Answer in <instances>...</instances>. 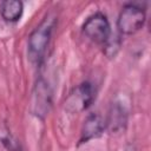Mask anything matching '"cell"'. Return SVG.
Instances as JSON below:
<instances>
[{
    "label": "cell",
    "mask_w": 151,
    "mask_h": 151,
    "mask_svg": "<svg viewBox=\"0 0 151 151\" xmlns=\"http://www.w3.org/2000/svg\"><path fill=\"white\" fill-rule=\"evenodd\" d=\"M144 22L145 11L136 4H127L120 11L117 26L122 34H133L143 27Z\"/></svg>",
    "instance_id": "obj_2"
},
{
    "label": "cell",
    "mask_w": 151,
    "mask_h": 151,
    "mask_svg": "<svg viewBox=\"0 0 151 151\" xmlns=\"http://www.w3.org/2000/svg\"><path fill=\"white\" fill-rule=\"evenodd\" d=\"M127 120V113L125 111V109L119 104V103H114L111 106L110 113H109V118L105 122L106 126L111 130V131H117V130H122Z\"/></svg>",
    "instance_id": "obj_7"
},
{
    "label": "cell",
    "mask_w": 151,
    "mask_h": 151,
    "mask_svg": "<svg viewBox=\"0 0 151 151\" xmlns=\"http://www.w3.org/2000/svg\"><path fill=\"white\" fill-rule=\"evenodd\" d=\"M96 98V90L88 81L77 86L66 99V107L72 112H78L87 109Z\"/></svg>",
    "instance_id": "obj_4"
},
{
    "label": "cell",
    "mask_w": 151,
    "mask_h": 151,
    "mask_svg": "<svg viewBox=\"0 0 151 151\" xmlns=\"http://www.w3.org/2000/svg\"><path fill=\"white\" fill-rule=\"evenodd\" d=\"M106 123L105 120L99 116V114H90L81 130V137H80V143H86L87 140L98 137L101 134V132L105 130Z\"/></svg>",
    "instance_id": "obj_6"
},
{
    "label": "cell",
    "mask_w": 151,
    "mask_h": 151,
    "mask_svg": "<svg viewBox=\"0 0 151 151\" xmlns=\"http://www.w3.org/2000/svg\"><path fill=\"white\" fill-rule=\"evenodd\" d=\"M83 32L92 41L104 45L111 37V28L106 15L98 12L88 17L83 25Z\"/></svg>",
    "instance_id": "obj_3"
},
{
    "label": "cell",
    "mask_w": 151,
    "mask_h": 151,
    "mask_svg": "<svg viewBox=\"0 0 151 151\" xmlns=\"http://www.w3.org/2000/svg\"><path fill=\"white\" fill-rule=\"evenodd\" d=\"M51 97L52 96H51V90L48 85L42 79L38 80L34 87L33 101H32L34 114L39 117H44L48 112L51 106Z\"/></svg>",
    "instance_id": "obj_5"
},
{
    "label": "cell",
    "mask_w": 151,
    "mask_h": 151,
    "mask_svg": "<svg viewBox=\"0 0 151 151\" xmlns=\"http://www.w3.org/2000/svg\"><path fill=\"white\" fill-rule=\"evenodd\" d=\"M0 140L6 145L7 149L12 150V151H15L18 149V144L17 142L13 139V137L11 136V133L7 131V130H0Z\"/></svg>",
    "instance_id": "obj_9"
},
{
    "label": "cell",
    "mask_w": 151,
    "mask_h": 151,
    "mask_svg": "<svg viewBox=\"0 0 151 151\" xmlns=\"http://www.w3.org/2000/svg\"><path fill=\"white\" fill-rule=\"evenodd\" d=\"M54 21H55L54 17L48 14L41 21V24L31 33L28 38V52L32 58L40 59L41 55L44 54L52 34Z\"/></svg>",
    "instance_id": "obj_1"
},
{
    "label": "cell",
    "mask_w": 151,
    "mask_h": 151,
    "mask_svg": "<svg viewBox=\"0 0 151 151\" xmlns=\"http://www.w3.org/2000/svg\"><path fill=\"white\" fill-rule=\"evenodd\" d=\"M22 11H24V5L21 1L18 0H6L2 1L0 6V12L2 18L9 22L18 21L22 15Z\"/></svg>",
    "instance_id": "obj_8"
}]
</instances>
